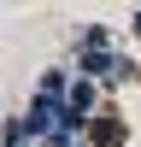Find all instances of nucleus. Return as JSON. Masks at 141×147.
<instances>
[{"label": "nucleus", "instance_id": "obj_4", "mask_svg": "<svg viewBox=\"0 0 141 147\" xmlns=\"http://www.w3.org/2000/svg\"><path fill=\"white\" fill-rule=\"evenodd\" d=\"M70 82H77V71H41L35 94H47V100H70Z\"/></svg>", "mask_w": 141, "mask_h": 147}, {"label": "nucleus", "instance_id": "obj_1", "mask_svg": "<svg viewBox=\"0 0 141 147\" xmlns=\"http://www.w3.org/2000/svg\"><path fill=\"white\" fill-rule=\"evenodd\" d=\"M129 71H135V65H129L124 53H77V77L100 82V88H112V82H124Z\"/></svg>", "mask_w": 141, "mask_h": 147}, {"label": "nucleus", "instance_id": "obj_2", "mask_svg": "<svg viewBox=\"0 0 141 147\" xmlns=\"http://www.w3.org/2000/svg\"><path fill=\"white\" fill-rule=\"evenodd\" d=\"M65 112H70V118H82V124H94V112H100V82L77 77V82H70V100H65Z\"/></svg>", "mask_w": 141, "mask_h": 147}, {"label": "nucleus", "instance_id": "obj_5", "mask_svg": "<svg viewBox=\"0 0 141 147\" xmlns=\"http://www.w3.org/2000/svg\"><path fill=\"white\" fill-rule=\"evenodd\" d=\"M77 53H112V30H106V24H88L82 41H77Z\"/></svg>", "mask_w": 141, "mask_h": 147}, {"label": "nucleus", "instance_id": "obj_3", "mask_svg": "<svg viewBox=\"0 0 141 147\" xmlns=\"http://www.w3.org/2000/svg\"><path fill=\"white\" fill-rule=\"evenodd\" d=\"M124 141V124H117L112 112H94V124H88V147H117Z\"/></svg>", "mask_w": 141, "mask_h": 147}]
</instances>
